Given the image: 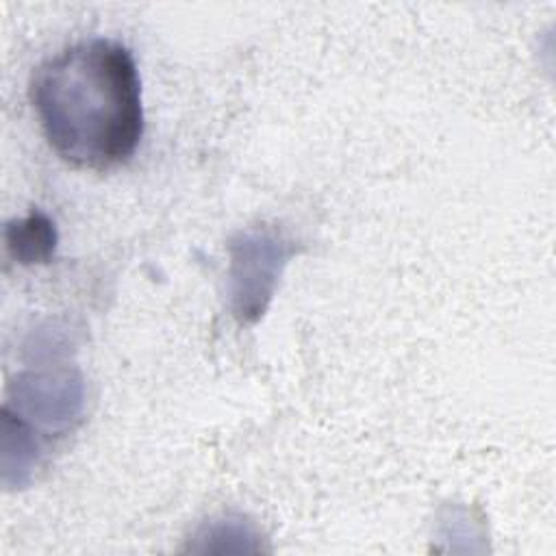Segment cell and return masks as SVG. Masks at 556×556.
Returning <instances> with one entry per match:
<instances>
[{
    "label": "cell",
    "instance_id": "2",
    "mask_svg": "<svg viewBox=\"0 0 556 556\" xmlns=\"http://www.w3.org/2000/svg\"><path fill=\"white\" fill-rule=\"evenodd\" d=\"M287 256V241L267 230H252L232 241V300L241 321L263 315Z\"/></svg>",
    "mask_w": 556,
    "mask_h": 556
},
{
    "label": "cell",
    "instance_id": "3",
    "mask_svg": "<svg viewBox=\"0 0 556 556\" xmlns=\"http://www.w3.org/2000/svg\"><path fill=\"white\" fill-rule=\"evenodd\" d=\"M4 241L15 261L33 265L48 263L52 258L59 235L54 222L46 213L35 211L24 219L9 222L4 228Z\"/></svg>",
    "mask_w": 556,
    "mask_h": 556
},
{
    "label": "cell",
    "instance_id": "1",
    "mask_svg": "<svg viewBox=\"0 0 556 556\" xmlns=\"http://www.w3.org/2000/svg\"><path fill=\"white\" fill-rule=\"evenodd\" d=\"M30 100L50 148L76 167H117L143 137L139 70L113 39H85L46 59L33 74Z\"/></svg>",
    "mask_w": 556,
    "mask_h": 556
}]
</instances>
